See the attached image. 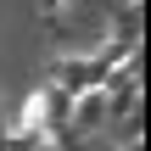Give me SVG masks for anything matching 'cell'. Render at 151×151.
<instances>
[]
</instances>
